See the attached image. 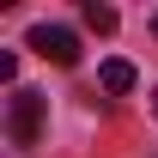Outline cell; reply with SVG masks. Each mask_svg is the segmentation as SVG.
<instances>
[{"instance_id": "6da1fadb", "label": "cell", "mask_w": 158, "mask_h": 158, "mask_svg": "<svg viewBox=\"0 0 158 158\" xmlns=\"http://www.w3.org/2000/svg\"><path fill=\"white\" fill-rule=\"evenodd\" d=\"M43 116H49V98H43V91H12V103H6V134H12V146H37L43 140Z\"/></svg>"}, {"instance_id": "7a4b0ae2", "label": "cell", "mask_w": 158, "mask_h": 158, "mask_svg": "<svg viewBox=\"0 0 158 158\" xmlns=\"http://www.w3.org/2000/svg\"><path fill=\"white\" fill-rule=\"evenodd\" d=\"M31 49H37L43 61H55V67H73L79 61V37L67 24H37V31H31Z\"/></svg>"}, {"instance_id": "3957f363", "label": "cell", "mask_w": 158, "mask_h": 158, "mask_svg": "<svg viewBox=\"0 0 158 158\" xmlns=\"http://www.w3.org/2000/svg\"><path fill=\"white\" fill-rule=\"evenodd\" d=\"M103 91H116V98H122V91H134V67H128V61H103Z\"/></svg>"}, {"instance_id": "277c9868", "label": "cell", "mask_w": 158, "mask_h": 158, "mask_svg": "<svg viewBox=\"0 0 158 158\" xmlns=\"http://www.w3.org/2000/svg\"><path fill=\"white\" fill-rule=\"evenodd\" d=\"M85 24H91L98 37H110V31H116V6H98V0H91V6H85Z\"/></svg>"}, {"instance_id": "5b68a950", "label": "cell", "mask_w": 158, "mask_h": 158, "mask_svg": "<svg viewBox=\"0 0 158 158\" xmlns=\"http://www.w3.org/2000/svg\"><path fill=\"white\" fill-rule=\"evenodd\" d=\"M152 31H158V19H152Z\"/></svg>"}, {"instance_id": "8992f818", "label": "cell", "mask_w": 158, "mask_h": 158, "mask_svg": "<svg viewBox=\"0 0 158 158\" xmlns=\"http://www.w3.org/2000/svg\"><path fill=\"white\" fill-rule=\"evenodd\" d=\"M152 110H158V98H152Z\"/></svg>"}]
</instances>
